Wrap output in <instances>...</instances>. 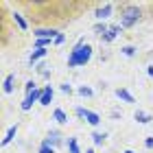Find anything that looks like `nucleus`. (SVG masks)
<instances>
[{"instance_id":"dca6fc26","label":"nucleus","mask_w":153,"mask_h":153,"mask_svg":"<svg viewBox=\"0 0 153 153\" xmlns=\"http://www.w3.org/2000/svg\"><path fill=\"white\" fill-rule=\"evenodd\" d=\"M94 31H96V33H101V35H105V33H107L109 29H107L105 24H96V26H94Z\"/></svg>"},{"instance_id":"1a4fd4ad","label":"nucleus","mask_w":153,"mask_h":153,"mask_svg":"<svg viewBox=\"0 0 153 153\" xmlns=\"http://www.w3.org/2000/svg\"><path fill=\"white\" fill-rule=\"evenodd\" d=\"M116 96H118V99H123V101H127V103H134V96H131L127 90H116Z\"/></svg>"},{"instance_id":"6e6552de","label":"nucleus","mask_w":153,"mask_h":153,"mask_svg":"<svg viewBox=\"0 0 153 153\" xmlns=\"http://www.w3.org/2000/svg\"><path fill=\"white\" fill-rule=\"evenodd\" d=\"M51 101H53V88H46L44 94H42V101L39 103H42V105H48Z\"/></svg>"},{"instance_id":"9d476101","label":"nucleus","mask_w":153,"mask_h":153,"mask_svg":"<svg viewBox=\"0 0 153 153\" xmlns=\"http://www.w3.org/2000/svg\"><path fill=\"white\" fill-rule=\"evenodd\" d=\"M85 120H88L90 125H99L101 118H99V114H94V112H85Z\"/></svg>"},{"instance_id":"5701e85b","label":"nucleus","mask_w":153,"mask_h":153,"mask_svg":"<svg viewBox=\"0 0 153 153\" xmlns=\"http://www.w3.org/2000/svg\"><path fill=\"white\" fill-rule=\"evenodd\" d=\"M144 144H147V147L151 149V147H153V138H147V140H144Z\"/></svg>"},{"instance_id":"6ab92c4d","label":"nucleus","mask_w":153,"mask_h":153,"mask_svg":"<svg viewBox=\"0 0 153 153\" xmlns=\"http://www.w3.org/2000/svg\"><path fill=\"white\" fill-rule=\"evenodd\" d=\"M92 138H94V142H96V144H101L103 140H105V134H94Z\"/></svg>"},{"instance_id":"f3484780","label":"nucleus","mask_w":153,"mask_h":153,"mask_svg":"<svg viewBox=\"0 0 153 153\" xmlns=\"http://www.w3.org/2000/svg\"><path fill=\"white\" fill-rule=\"evenodd\" d=\"M68 147H70V153H79V147H76V140H74V138L68 142Z\"/></svg>"},{"instance_id":"39448f33","label":"nucleus","mask_w":153,"mask_h":153,"mask_svg":"<svg viewBox=\"0 0 153 153\" xmlns=\"http://www.w3.org/2000/svg\"><path fill=\"white\" fill-rule=\"evenodd\" d=\"M109 13H112V4H105V7H101V9H96V13L94 16L99 18V20H105Z\"/></svg>"},{"instance_id":"7ed1b4c3","label":"nucleus","mask_w":153,"mask_h":153,"mask_svg":"<svg viewBox=\"0 0 153 153\" xmlns=\"http://www.w3.org/2000/svg\"><path fill=\"white\" fill-rule=\"evenodd\" d=\"M42 94H44V90H33V92L26 96L24 103H22V109H24V112H26V109H31V105H33L35 101H42Z\"/></svg>"},{"instance_id":"0eeeda50","label":"nucleus","mask_w":153,"mask_h":153,"mask_svg":"<svg viewBox=\"0 0 153 153\" xmlns=\"http://www.w3.org/2000/svg\"><path fill=\"white\" fill-rule=\"evenodd\" d=\"M136 120L142 123V125H147V123H151V114L142 112V109H138V112H136Z\"/></svg>"},{"instance_id":"b1692460","label":"nucleus","mask_w":153,"mask_h":153,"mask_svg":"<svg viewBox=\"0 0 153 153\" xmlns=\"http://www.w3.org/2000/svg\"><path fill=\"white\" fill-rule=\"evenodd\" d=\"M149 74H151V76H153V66H149Z\"/></svg>"},{"instance_id":"4468645a","label":"nucleus","mask_w":153,"mask_h":153,"mask_svg":"<svg viewBox=\"0 0 153 153\" xmlns=\"http://www.w3.org/2000/svg\"><path fill=\"white\" fill-rule=\"evenodd\" d=\"M44 55H46V51H44V48H35V53L31 55V64H33V61H37V59H42Z\"/></svg>"},{"instance_id":"393cba45","label":"nucleus","mask_w":153,"mask_h":153,"mask_svg":"<svg viewBox=\"0 0 153 153\" xmlns=\"http://www.w3.org/2000/svg\"><path fill=\"white\" fill-rule=\"evenodd\" d=\"M85 153H94V151H92V149H88V151H85Z\"/></svg>"},{"instance_id":"a878e982","label":"nucleus","mask_w":153,"mask_h":153,"mask_svg":"<svg viewBox=\"0 0 153 153\" xmlns=\"http://www.w3.org/2000/svg\"><path fill=\"white\" fill-rule=\"evenodd\" d=\"M125 153H134V151H125Z\"/></svg>"},{"instance_id":"f03ea898","label":"nucleus","mask_w":153,"mask_h":153,"mask_svg":"<svg viewBox=\"0 0 153 153\" xmlns=\"http://www.w3.org/2000/svg\"><path fill=\"white\" fill-rule=\"evenodd\" d=\"M138 20H140V9L138 7H125L123 9V18H120V24L123 26H134Z\"/></svg>"},{"instance_id":"412c9836","label":"nucleus","mask_w":153,"mask_h":153,"mask_svg":"<svg viewBox=\"0 0 153 153\" xmlns=\"http://www.w3.org/2000/svg\"><path fill=\"white\" fill-rule=\"evenodd\" d=\"M134 51H136L134 46H125V48H123V53L127 55V57H131V55H134Z\"/></svg>"},{"instance_id":"ddd939ff","label":"nucleus","mask_w":153,"mask_h":153,"mask_svg":"<svg viewBox=\"0 0 153 153\" xmlns=\"http://www.w3.org/2000/svg\"><path fill=\"white\" fill-rule=\"evenodd\" d=\"M2 90H4L7 94H9L11 90H13V74H9V76L4 79V85H2Z\"/></svg>"},{"instance_id":"f257e3e1","label":"nucleus","mask_w":153,"mask_h":153,"mask_svg":"<svg viewBox=\"0 0 153 153\" xmlns=\"http://www.w3.org/2000/svg\"><path fill=\"white\" fill-rule=\"evenodd\" d=\"M90 57H92V48H90L88 44H76L74 51L70 53V59H68V66H85Z\"/></svg>"},{"instance_id":"4be33fe9","label":"nucleus","mask_w":153,"mask_h":153,"mask_svg":"<svg viewBox=\"0 0 153 153\" xmlns=\"http://www.w3.org/2000/svg\"><path fill=\"white\" fill-rule=\"evenodd\" d=\"M61 92H66V94H70V92H72V88H70V83H64V85H61Z\"/></svg>"},{"instance_id":"9b49d317","label":"nucleus","mask_w":153,"mask_h":153,"mask_svg":"<svg viewBox=\"0 0 153 153\" xmlns=\"http://www.w3.org/2000/svg\"><path fill=\"white\" fill-rule=\"evenodd\" d=\"M53 118H55V120H57V123H66V120H68V116L64 114V109H55Z\"/></svg>"},{"instance_id":"20e7f679","label":"nucleus","mask_w":153,"mask_h":153,"mask_svg":"<svg viewBox=\"0 0 153 153\" xmlns=\"http://www.w3.org/2000/svg\"><path fill=\"white\" fill-rule=\"evenodd\" d=\"M35 37L37 39H53V37H57V31L55 29H37Z\"/></svg>"},{"instance_id":"aec40b11","label":"nucleus","mask_w":153,"mask_h":153,"mask_svg":"<svg viewBox=\"0 0 153 153\" xmlns=\"http://www.w3.org/2000/svg\"><path fill=\"white\" fill-rule=\"evenodd\" d=\"M39 153H55V151H53L51 147H48L46 142H42V149H39Z\"/></svg>"},{"instance_id":"f8f14e48","label":"nucleus","mask_w":153,"mask_h":153,"mask_svg":"<svg viewBox=\"0 0 153 153\" xmlns=\"http://www.w3.org/2000/svg\"><path fill=\"white\" fill-rule=\"evenodd\" d=\"M16 131H18V127H11L9 131H7V136L2 138V144H9V142L13 140V136H16Z\"/></svg>"},{"instance_id":"2eb2a0df","label":"nucleus","mask_w":153,"mask_h":153,"mask_svg":"<svg viewBox=\"0 0 153 153\" xmlns=\"http://www.w3.org/2000/svg\"><path fill=\"white\" fill-rule=\"evenodd\" d=\"M13 20H16V22L20 24V29H26V22H24V18L20 16V13H13Z\"/></svg>"},{"instance_id":"423d86ee","label":"nucleus","mask_w":153,"mask_h":153,"mask_svg":"<svg viewBox=\"0 0 153 153\" xmlns=\"http://www.w3.org/2000/svg\"><path fill=\"white\" fill-rule=\"evenodd\" d=\"M118 33H120V26H112V29H109L105 35H103V42H112V39L118 35Z\"/></svg>"},{"instance_id":"a211bd4d","label":"nucleus","mask_w":153,"mask_h":153,"mask_svg":"<svg viewBox=\"0 0 153 153\" xmlns=\"http://www.w3.org/2000/svg\"><path fill=\"white\" fill-rule=\"evenodd\" d=\"M79 94L81 96H92V90L90 88H79Z\"/></svg>"}]
</instances>
